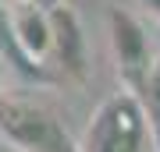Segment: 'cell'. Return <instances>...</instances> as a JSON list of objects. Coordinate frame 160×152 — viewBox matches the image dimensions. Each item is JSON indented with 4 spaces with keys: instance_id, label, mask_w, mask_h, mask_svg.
Instances as JSON below:
<instances>
[{
    "instance_id": "1",
    "label": "cell",
    "mask_w": 160,
    "mask_h": 152,
    "mask_svg": "<svg viewBox=\"0 0 160 152\" xmlns=\"http://www.w3.org/2000/svg\"><path fill=\"white\" fill-rule=\"evenodd\" d=\"M78 152H153V135H149L142 103L132 89L114 92L92 113L78 141Z\"/></svg>"
},
{
    "instance_id": "2",
    "label": "cell",
    "mask_w": 160,
    "mask_h": 152,
    "mask_svg": "<svg viewBox=\"0 0 160 152\" xmlns=\"http://www.w3.org/2000/svg\"><path fill=\"white\" fill-rule=\"evenodd\" d=\"M0 138L14 152H78L57 113L22 96H0Z\"/></svg>"
},
{
    "instance_id": "3",
    "label": "cell",
    "mask_w": 160,
    "mask_h": 152,
    "mask_svg": "<svg viewBox=\"0 0 160 152\" xmlns=\"http://www.w3.org/2000/svg\"><path fill=\"white\" fill-rule=\"evenodd\" d=\"M4 4L18 53L39 74V67L50 60V7L43 0H4Z\"/></svg>"
},
{
    "instance_id": "4",
    "label": "cell",
    "mask_w": 160,
    "mask_h": 152,
    "mask_svg": "<svg viewBox=\"0 0 160 152\" xmlns=\"http://www.w3.org/2000/svg\"><path fill=\"white\" fill-rule=\"evenodd\" d=\"M110 46H114V57H118V67H121V78H125V89L135 92L142 78L153 67V57H149V39H146V28L135 14L114 7L110 11Z\"/></svg>"
},
{
    "instance_id": "5",
    "label": "cell",
    "mask_w": 160,
    "mask_h": 152,
    "mask_svg": "<svg viewBox=\"0 0 160 152\" xmlns=\"http://www.w3.org/2000/svg\"><path fill=\"white\" fill-rule=\"evenodd\" d=\"M50 57L57 60L61 71L82 78L86 74V35L75 11L68 4H50Z\"/></svg>"
},
{
    "instance_id": "6",
    "label": "cell",
    "mask_w": 160,
    "mask_h": 152,
    "mask_svg": "<svg viewBox=\"0 0 160 152\" xmlns=\"http://www.w3.org/2000/svg\"><path fill=\"white\" fill-rule=\"evenodd\" d=\"M135 96H139V103H142L149 135H153V152H160V64L149 67V74L142 78V85L135 89Z\"/></svg>"
},
{
    "instance_id": "7",
    "label": "cell",
    "mask_w": 160,
    "mask_h": 152,
    "mask_svg": "<svg viewBox=\"0 0 160 152\" xmlns=\"http://www.w3.org/2000/svg\"><path fill=\"white\" fill-rule=\"evenodd\" d=\"M0 50H4V57H7V64H14V67H22L25 74H36L29 64L22 60V53H18V46H14V39H11V21H7V4L0 0Z\"/></svg>"
},
{
    "instance_id": "8",
    "label": "cell",
    "mask_w": 160,
    "mask_h": 152,
    "mask_svg": "<svg viewBox=\"0 0 160 152\" xmlns=\"http://www.w3.org/2000/svg\"><path fill=\"white\" fill-rule=\"evenodd\" d=\"M4 85H7V57L0 50V96H4Z\"/></svg>"
},
{
    "instance_id": "9",
    "label": "cell",
    "mask_w": 160,
    "mask_h": 152,
    "mask_svg": "<svg viewBox=\"0 0 160 152\" xmlns=\"http://www.w3.org/2000/svg\"><path fill=\"white\" fill-rule=\"evenodd\" d=\"M146 7H149V11H153V14L160 18V0H146Z\"/></svg>"
},
{
    "instance_id": "10",
    "label": "cell",
    "mask_w": 160,
    "mask_h": 152,
    "mask_svg": "<svg viewBox=\"0 0 160 152\" xmlns=\"http://www.w3.org/2000/svg\"><path fill=\"white\" fill-rule=\"evenodd\" d=\"M43 4H46V7H50V4H57V0H43Z\"/></svg>"
}]
</instances>
